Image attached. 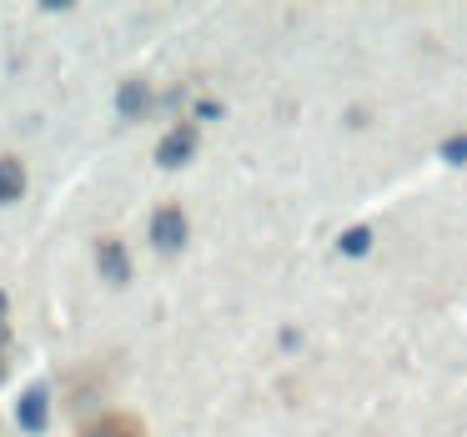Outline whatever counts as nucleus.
Returning <instances> with one entry per match:
<instances>
[{
	"label": "nucleus",
	"instance_id": "6e6552de",
	"mask_svg": "<svg viewBox=\"0 0 467 437\" xmlns=\"http://www.w3.org/2000/svg\"><path fill=\"white\" fill-rule=\"evenodd\" d=\"M342 252H352V256H357V252H367V232H362V226H357V232L342 242Z\"/></svg>",
	"mask_w": 467,
	"mask_h": 437
},
{
	"label": "nucleus",
	"instance_id": "423d86ee",
	"mask_svg": "<svg viewBox=\"0 0 467 437\" xmlns=\"http://www.w3.org/2000/svg\"><path fill=\"white\" fill-rule=\"evenodd\" d=\"M101 266H106V276H111V282H121V276H126V252L116 242H106L101 246Z\"/></svg>",
	"mask_w": 467,
	"mask_h": 437
},
{
	"label": "nucleus",
	"instance_id": "0eeeda50",
	"mask_svg": "<svg viewBox=\"0 0 467 437\" xmlns=\"http://www.w3.org/2000/svg\"><path fill=\"white\" fill-rule=\"evenodd\" d=\"M141 101H146V91H141V86H126V91H121V106H126L131 116H136V106H141Z\"/></svg>",
	"mask_w": 467,
	"mask_h": 437
},
{
	"label": "nucleus",
	"instance_id": "9d476101",
	"mask_svg": "<svg viewBox=\"0 0 467 437\" xmlns=\"http://www.w3.org/2000/svg\"><path fill=\"white\" fill-rule=\"evenodd\" d=\"M0 312H5V297H0Z\"/></svg>",
	"mask_w": 467,
	"mask_h": 437
},
{
	"label": "nucleus",
	"instance_id": "f03ea898",
	"mask_svg": "<svg viewBox=\"0 0 467 437\" xmlns=\"http://www.w3.org/2000/svg\"><path fill=\"white\" fill-rule=\"evenodd\" d=\"M81 437H146V432H141V422H136V417H126V412H101Z\"/></svg>",
	"mask_w": 467,
	"mask_h": 437
},
{
	"label": "nucleus",
	"instance_id": "20e7f679",
	"mask_svg": "<svg viewBox=\"0 0 467 437\" xmlns=\"http://www.w3.org/2000/svg\"><path fill=\"white\" fill-rule=\"evenodd\" d=\"M192 156V131H171L161 141V166H182Z\"/></svg>",
	"mask_w": 467,
	"mask_h": 437
},
{
	"label": "nucleus",
	"instance_id": "f257e3e1",
	"mask_svg": "<svg viewBox=\"0 0 467 437\" xmlns=\"http://www.w3.org/2000/svg\"><path fill=\"white\" fill-rule=\"evenodd\" d=\"M151 242L161 246V252H176V246L186 242V222H182V212H176V206L156 212V222H151Z\"/></svg>",
	"mask_w": 467,
	"mask_h": 437
},
{
	"label": "nucleus",
	"instance_id": "7ed1b4c3",
	"mask_svg": "<svg viewBox=\"0 0 467 437\" xmlns=\"http://www.w3.org/2000/svg\"><path fill=\"white\" fill-rule=\"evenodd\" d=\"M16 417H21L26 432H41V427H46V387H26V392H21V407H16Z\"/></svg>",
	"mask_w": 467,
	"mask_h": 437
},
{
	"label": "nucleus",
	"instance_id": "39448f33",
	"mask_svg": "<svg viewBox=\"0 0 467 437\" xmlns=\"http://www.w3.org/2000/svg\"><path fill=\"white\" fill-rule=\"evenodd\" d=\"M21 186H26L21 161H0V202H16V196H21Z\"/></svg>",
	"mask_w": 467,
	"mask_h": 437
},
{
	"label": "nucleus",
	"instance_id": "1a4fd4ad",
	"mask_svg": "<svg viewBox=\"0 0 467 437\" xmlns=\"http://www.w3.org/2000/svg\"><path fill=\"white\" fill-rule=\"evenodd\" d=\"M447 156H452V161H462V156H467V136H462V141H452V146H447Z\"/></svg>",
	"mask_w": 467,
	"mask_h": 437
}]
</instances>
